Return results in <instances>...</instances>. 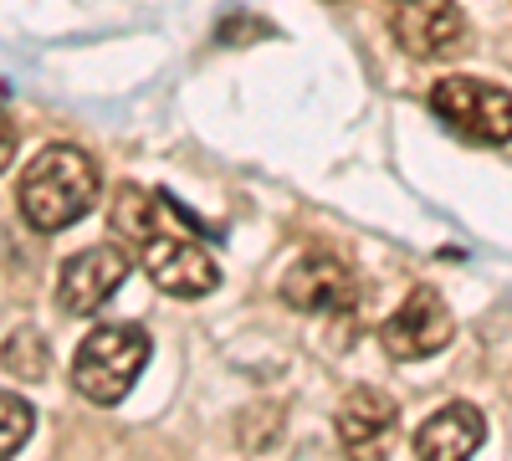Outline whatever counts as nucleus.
<instances>
[{"label": "nucleus", "mask_w": 512, "mask_h": 461, "mask_svg": "<svg viewBox=\"0 0 512 461\" xmlns=\"http://www.w3.org/2000/svg\"><path fill=\"white\" fill-rule=\"evenodd\" d=\"M128 277V257L118 246H88L57 272V308L67 318H93Z\"/></svg>", "instance_id": "nucleus-7"}, {"label": "nucleus", "mask_w": 512, "mask_h": 461, "mask_svg": "<svg viewBox=\"0 0 512 461\" xmlns=\"http://www.w3.org/2000/svg\"><path fill=\"white\" fill-rule=\"evenodd\" d=\"M482 441H487V421H482V410H477V405H466V400H456V405L436 410L431 421H425V426L415 431V456L461 461V456L482 451Z\"/></svg>", "instance_id": "nucleus-10"}, {"label": "nucleus", "mask_w": 512, "mask_h": 461, "mask_svg": "<svg viewBox=\"0 0 512 461\" xmlns=\"http://www.w3.org/2000/svg\"><path fill=\"white\" fill-rule=\"evenodd\" d=\"M0 364H6V374H16V380H47V369H52V349L47 339H41L36 328H16L6 344H0Z\"/></svg>", "instance_id": "nucleus-12"}, {"label": "nucleus", "mask_w": 512, "mask_h": 461, "mask_svg": "<svg viewBox=\"0 0 512 461\" xmlns=\"http://www.w3.org/2000/svg\"><path fill=\"white\" fill-rule=\"evenodd\" d=\"M395 421H400V410H395V400L384 395V390H369V385H359V390H349L344 400H338V415H333V431H338V441H344L349 451H379L384 441L395 436Z\"/></svg>", "instance_id": "nucleus-9"}, {"label": "nucleus", "mask_w": 512, "mask_h": 461, "mask_svg": "<svg viewBox=\"0 0 512 461\" xmlns=\"http://www.w3.org/2000/svg\"><path fill=\"white\" fill-rule=\"evenodd\" d=\"M395 41L420 62L451 57V52H461V41H466V11L456 6V0H400Z\"/></svg>", "instance_id": "nucleus-8"}, {"label": "nucleus", "mask_w": 512, "mask_h": 461, "mask_svg": "<svg viewBox=\"0 0 512 461\" xmlns=\"http://www.w3.org/2000/svg\"><path fill=\"white\" fill-rule=\"evenodd\" d=\"M451 333H456L451 308L436 298L431 287H415L410 298H405L390 318H384V328H379V344H384V354H390V359L415 364V359H431V354H441V349L451 344Z\"/></svg>", "instance_id": "nucleus-4"}, {"label": "nucleus", "mask_w": 512, "mask_h": 461, "mask_svg": "<svg viewBox=\"0 0 512 461\" xmlns=\"http://www.w3.org/2000/svg\"><path fill=\"white\" fill-rule=\"evenodd\" d=\"M16 205H21V216H26L31 231H41V236L67 231L98 205V164L82 149H72V144L41 149L21 170Z\"/></svg>", "instance_id": "nucleus-1"}, {"label": "nucleus", "mask_w": 512, "mask_h": 461, "mask_svg": "<svg viewBox=\"0 0 512 461\" xmlns=\"http://www.w3.org/2000/svg\"><path fill=\"white\" fill-rule=\"evenodd\" d=\"M144 272L159 292H169V298H205V292H216V282H221L216 257H210L200 241L164 236V231H154L144 241Z\"/></svg>", "instance_id": "nucleus-6"}, {"label": "nucleus", "mask_w": 512, "mask_h": 461, "mask_svg": "<svg viewBox=\"0 0 512 461\" xmlns=\"http://www.w3.org/2000/svg\"><path fill=\"white\" fill-rule=\"evenodd\" d=\"M31 431H36V410L21 395L0 390V456H16L31 441Z\"/></svg>", "instance_id": "nucleus-13"}, {"label": "nucleus", "mask_w": 512, "mask_h": 461, "mask_svg": "<svg viewBox=\"0 0 512 461\" xmlns=\"http://www.w3.org/2000/svg\"><path fill=\"white\" fill-rule=\"evenodd\" d=\"M431 113L466 144H512V93L482 77H441L431 88Z\"/></svg>", "instance_id": "nucleus-3"}, {"label": "nucleus", "mask_w": 512, "mask_h": 461, "mask_svg": "<svg viewBox=\"0 0 512 461\" xmlns=\"http://www.w3.org/2000/svg\"><path fill=\"white\" fill-rule=\"evenodd\" d=\"M359 298V277L333 251H303L282 277V303L297 313H349Z\"/></svg>", "instance_id": "nucleus-5"}, {"label": "nucleus", "mask_w": 512, "mask_h": 461, "mask_svg": "<svg viewBox=\"0 0 512 461\" xmlns=\"http://www.w3.org/2000/svg\"><path fill=\"white\" fill-rule=\"evenodd\" d=\"M11 159H16V129H11V118L0 113V175L11 170Z\"/></svg>", "instance_id": "nucleus-14"}, {"label": "nucleus", "mask_w": 512, "mask_h": 461, "mask_svg": "<svg viewBox=\"0 0 512 461\" xmlns=\"http://www.w3.org/2000/svg\"><path fill=\"white\" fill-rule=\"evenodd\" d=\"M159 195H149V190H139V185H123L118 195H113V231L123 236V241H134V246H144L154 231H159Z\"/></svg>", "instance_id": "nucleus-11"}, {"label": "nucleus", "mask_w": 512, "mask_h": 461, "mask_svg": "<svg viewBox=\"0 0 512 461\" xmlns=\"http://www.w3.org/2000/svg\"><path fill=\"white\" fill-rule=\"evenodd\" d=\"M154 344L139 323H103L72 354V385L82 400L93 405H118L128 390L139 385Z\"/></svg>", "instance_id": "nucleus-2"}]
</instances>
